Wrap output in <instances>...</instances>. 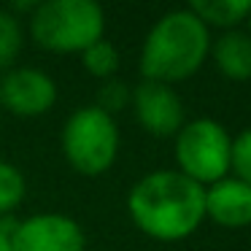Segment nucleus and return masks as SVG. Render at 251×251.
Listing matches in <instances>:
<instances>
[{
  "label": "nucleus",
  "instance_id": "nucleus-1",
  "mask_svg": "<svg viewBox=\"0 0 251 251\" xmlns=\"http://www.w3.org/2000/svg\"><path fill=\"white\" fill-rule=\"evenodd\" d=\"M127 208L149 238L181 240L195 232L205 216V189L184 173L157 170L132 186Z\"/></svg>",
  "mask_w": 251,
  "mask_h": 251
},
{
  "label": "nucleus",
  "instance_id": "nucleus-2",
  "mask_svg": "<svg viewBox=\"0 0 251 251\" xmlns=\"http://www.w3.org/2000/svg\"><path fill=\"white\" fill-rule=\"evenodd\" d=\"M208 46V27L189 8L170 11L146 35L141 51V73L146 81H181L202 65Z\"/></svg>",
  "mask_w": 251,
  "mask_h": 251
},
{
  "label": "nucleus",
  "instance_id": "nucleus-3",
  "mask_svg": "<svg viewBox=\"0 0 251 251\" xmlns=\"http://www.w3.org/2000/svg\"><path fill=\"white\" fill-rule=\"evenodd\" d=\"M105 17L103 8L92 0H49L33 14V38L41 49L57 54L87 51L103 38Z\"/></svg>",
  "mask_w": 251,
  "mask_h": 251
},
{
  "label": "nucleus",
  "instance_id": "nucleus-4",
  "mask_svg": "<svg viewBox=\"0 0 251 251\" xmlns=\"http://www.w3.org/2000/svg\"><path fill=\"white\" fill-rule=\"evenodd\" d=\"M62 151L78 173H105L119 151V130L114 116L100 111L98 105L78 108L62 127Z\"/></svg>",
  "mask_w": 251,
  "mask_h": 251
},
{
  "label": "nucleus",
  "instance_id": "nucleus-5",
  "mask_svg": "<svg viewBox=\"0 0 251 251\" xmlns=\"http://www.w3.org/2000/svg\"><path fill=\"white\" fill-rule=\"evenodd\" d=\"M176 159L181 173L197 184H216L224 178L232 159V141L213 119H195L184 125L176 138Z\"/></svg>",
  "mask_w": 251,
  "mask_h": 251
},
{
  "label": "nucleus",
  "instance_id": "nucleus-6",
  "mask_svg": "<svg viewBox=\"0 0 251 251\" xmlns=\"http://www.w3.org/2000/svg\"><path fill=\"white\" fill-rule=\"evenodd\" d=\"M84 229L62 213H38L11 229L14 251H84Z\"/></svg>",
  "mask_w": 251,
  "mask_h": 251
},
{
  "label": "nucleus",
  "instance_id": "nucleus-7",
  "mask_svg": "<svg viewBox=\"0 0 251 251\" xmlns=\"http://www.w3.org/2000/svg\"><path fill=\"white\" fill-rule=\"evenodd\" d=\"M57 84L35 68L8 71L0 81V105L17 116H41L54 105Z\"/></svg>",
  "mask_w": 251,
  "mask_h": 251
},
{
  "label": "nucleus",
  "instance_id": "nucleus-8",
  "mask_svg": "<svg viewBox=\"0 0 251 251\" xmlns=\"http://www.w3.org/2000/svg\"><path fill=\"white\" fill-rule=\"evenodd\" d=\"M132 105H135L138 122L151 135L168 138L184 127V105L168 84L143 78V84H138L132 92Z\"/></svg>",
  "mask_w": 251,
  "mask_h": 251
},
{
  "label": "nucleus",
  "instance_id": "nucleus-9",
  "mask_svg": "<svg viewBox=\"0 0 251 251\" xmlns=\"http://www.w3.org/2000/svg\"><path fill=\"white\" fill-rule=\"evenodd\" d=\"M205 216L224 227L251 224V186L240 178H222L205 192Z\"/></svg>",
  "mask_w": 251,
  "mask_h": 251
},
{
  "label": "nucleus",
  "instance_id": "nucleus-10",
  "mask_svg": "<svg viewBox=\"0 0 251 251\" xmlns=\"http://www.w3.org/2000/svg\"><path fill=\"white\" fill-rule=\"evenodd\" d=\"M213 57L224 76L235 78V81L251 78V35L238 33V30L224 33L213 44Z\"/></svg>",
  "mask_w": 251,
  "mask_h": 251
},
{
  "label": "nucleus",
  "instance_id": "nucleus-11",
  "mask_svg": "<svg viewBox=\"0 0 251 251\" xmlns=\"http://www.w3.org/2000/svg\"><path fill=\"white\" fill-rule=\"evenodd\" d=\"M189 11L202 25H216V27H232L243 22L251 14V0H195Z\"/></svg>",
  "mask_w": 251,
  "mask_h": 251
},
{
  "label": "nucleus",
  "instance_id": "nucleus-12",
  "mask_svg": "<svg viewBox=\"0 0 251 251\" xmlns=\"http://www.w3.org/2000/svg\"><path fill=\"white\" fill-rule=\"evenodd\" d=\"M81 57H84V68L98 78H108L119 68V54H116V49L105 38H100L87 51H81Z\"/></svg>",
  "mask_w": 251,
  "mask_h": 251
},
{
  "label": "nucleus",
  "instance_id": "nucleus-13",
  "mask_svg": "<svg viewBox=\"0 0 251 251\" xmlns=\"http://www.w3.org/2000/svg\"><path fill=\"white\" fill-rule=\"evenodd\" d=\"M25 197V176L14 165L0 159V213H8Z\"/></svg>",
  "mask_w": 251,
  "mask_h": 251
},
{
  "label": "nucleus",
  "instance_id": "nucleus-14",
  "mask_svg": "<svg viewBox=\"0 0 251 251\" xmlns=\"http://www.w3.org/2000/svg\"><path fill=\"white\" fill-rule=\"evenodd\" d=\"M19 49H22V30L19 22L8 11H0V71L14 65Z\"/></svg>",
  "mask_w": 251,
  "mask_h": 251
},
{
  "label": "nucleus",
  "instance_id": "nucleus-15",
  "mask_svg": "<svg viewBox=\"0 0 251 251\" xmlns=\"http://www.w3.org/2000/svg\"><path fill=\"white\" fill-rule=\"evenodd\" d=\"M229 168H235L238 178L251 186V130H243L232 141V159H229Z\"/></svg>",
  "mask_w": 251,
  "mask_h": 251
},
{
  "label": "nucleus",
  "instance_id": "nucleus-16",
  "mask_svg": "<svg viewBox=\"0 0 251 251\" xmlns=\"http://www.w3.org/2000/svg\"><path fill=\"white\" fill-rule=\"evenodd\" d=\"M130 98L132 95H130V89H127L125 81H105L103 89H100V95H98V108L105 111L108 116H114V111H122Z\"/></svg>",
  "mask_w": 251,
  "mask_h": 251
},
{
  "label": "nucleus",
  "instance_id": "nucleus-17",
  "mask_svg": "<svg viewBox=\"0 0 251 251\" xmlns=\"http://www.w3.org/2000/svg\"><path fill=\"white\" fill-rule=\"evenodd\" d=\"M11 229H14V224H8L6 219H0V251H14L11 249Z\"/></svg>",
  "mask_w": 251,
  "mask_h": 251
},
{
  "label": "nucleus",
  "instance_id": "nucleus-18",
  "mask_svg": "<svg viewBox=\"0 0 251 251\" xmlns=\"http://www.w3.org/2000/svg\"><path fill=\"white\" fill-rule=\"evenodd\" d=\"M246 19H249V27H251V14H249V17H246Z\"/></svg>",
  "mask_w": 251,
  "mask_h": 251
}]
</instances>
